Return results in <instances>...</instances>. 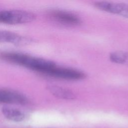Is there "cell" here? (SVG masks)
<instances>
[{
    "mask_svg": "<svg viewBox=\"0 0 128 128\" xmlns=\"http://www.w3.org/2000/svg\"><path fill=\"white\" fill-rule=\"evenodd\" d=\"M110 59L114 63L128 65V52L122 51L113 52L110 54Z\"/></svg>",
    "mask_w": 128,
    "mask_h": 128,
    "instance_id": "30bf717a",
    "label": "cell"
},
{
    "mask_svg": "<svg viewBox=\"0 0 128 128\" xmlns=\"http://www.w3.org/2000/svg\"><path fill=\"white\" fill-rule=\"evenodd\" d=\"M48 89L54 96L65 100H73L75 98V94L70 90L62 87L50 85L48 86Z\"/></svg>",
    "mask_w": 128,
    "mask_h": 128,
    "instance_id": "9c48e42d",
    "label": "cell"
},
{
    "mask_svg": "<svg viewBox=\"0 0 128 128\" xmlns=\"http://www.w3.org/2000/svg\"><path fill=\"white\" fill-rule=\"evenodd\" d=\"M2 110L4 116L12 121L21 122L26 118V114L23 112L14 108L4 106Z\"/></svg>",
    "mask_w": 128,
    "mask_h": 128,
    "instance_id": "ba28073f",
    "label": "cell"
},
{
    "mask_svg": "<svg viewBox=\"0 0 128 128\" xmlns=\"http://www.w3.org/2000/svg\"><path fill=\"white\" fill-rule=\"evenodd\" d=\"M94 6L102 10L128 18V4L108 2H97L94 3Z\"/></svg>",
    "mask_w": 128,
    "mask_h": 128,
    "instance_id": "3957f363",
    "label": "cell"
},
{
    "mask_svg": "<svg viewBox=\"0 0 128 128\" xmlns=\"http://www.w3.org/2000/svg\"><path fill=\"white\" fill-rule=\"evenodd\" d=\"M27 98L22 94L8 90L0 89V103L6 104H25Z\"/></svg>",
    "mask_w": 128,
    "mask_h": 128,
    "instance_id": "277c9868",
    "label": "cell"
},
{
    "mask_svg": "<svg viewBox=\"0 0 128 128\" xmlns=\"http://www.w3.org/2000/svg\"><path fill=\"white\" fill-rule=\"evenodd\" d=\"M48 76L66 80H80L85 77V74L78 70L56 66L48 74Z\"/></svg>",
    "mask_w": 128,
    "mask_h": 128,
    "instance_id": "5b68a950",
    "label": "cell"
},
{
    "mask_svg": "<svg viewBox=\"0 0 128 128\" xmlns=\"http://www.w3.org/2000/svg\"><path fill=\"white\" fill-rule=\"evenodd\" d=\"M0 58L47 75L56 66L52 61L19 52H2L0 54Z\"/></svg>",
    "mask_w": 128,
    "mask_h": 128,
    "instance_id": "6da1fadb",
    "label": "cell"
},
{
    "mask_svg": "<svg viewBox=\"0 0 128 128\" xmlns=\"http://www.w3.org/2000/svg\"><path fill=\"white\" fill-rule=\"evenodd\" d=\"M50 16L56 20L64 24L78 25L81 23L80 20L77 16L64 11L53 10L50 12Z\"/></svg>",
    "mask_w": 128,
    "mask_h": 128,
    "instance_id": "52a82bcc",
    "label": "cell"
},
{
    "mask_svg": "<svg viewBox=\"0 0 128 128\" xmlns=\"http://www.w3.org/2000/svg\"><path fill=\"white\" fill-rule=\"evenodd\" d=\"M30 40L16 33L0 30V42L10 43L16 45H24L30 43Z\"/></svg>",
    "mask_w": 128,
    "mask_h": 128,
    "instance_id": "8992f818",
    "label": "cell"
},
{
    "mask_svg": "<svg viewBox=\"0 0 128 128\" xmlns=\"http://www.w3.org/2000/svg\"><path fill=\"white\" fill-rule=\"evenodd\" d=\"M36 16L32 12L24 10L0 11V23L16 24L30 22L34 20Z\"/></svg>",
    "mask_w": 128,
    "mask_h": 128,
    "instance_id": "7a4b0ae2",
    "label": "cell"
}]
</instances>
